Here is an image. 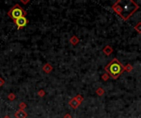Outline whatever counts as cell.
Returning <instances> with one entry per match:
<instances>
[{
  "instance_id": "obj_6",
  "label": "cell",
  "mask_w": 141,
  "mask_h": 118,
  "mask_svg": "<svg viewBox=\"0 0 141 118\" xmlns=\"http://www.w3.org/2000/svg\"><path fill=\"white\" fill-rule=\"evenodd\" d=\"M69 106L73 108V109H77V108L79 107V105H80L79 102L75 99V98H71V99L69 100Z\"/></svg>"
},
{
  "instance_id": "obj_7",
  "label": "cell",
  "mask_w": 141,
  "mask_h": 118,
  "mask_svg": "<svg viewBox=\"0 0 141 118\" xmlns=\"http://www.w3.org/2000/svg\"><path fill=\"white\" fill-rule=\"evenodd\" d=\"M42 70H43L44 72L47 73V74H49V73H51L52 70H53V67L50 64V63H46L43 66V67H42Z\"/></svg>"
},
{
  "instance_id": "obj_16",
  "label": "cell",
  "mask_w": 141,
  "mask_h": 118,
  "mask_svg": "<svg viewBox=\"0 0 141 118\" xmlns=\"http://www.w3.org/2000/svg\"><path fill=\"white\" fill-rule=\"evenodd\" d=\"M109 76L110 75L107 74V73H105V74H103L102 75V79L104 81H107L108 79H109Z\"/></svg>"
},
{
  "instance_id": "obj_2",
  "label": "cell",
  "mask_w": 141,
  "mask_h": 118,
  "mask_svg": "<svg viewBox=\"0 0 141 118\" xmlns=\"http://www.w3.org/2000/svg\"><path fill=\"white\" fill-rule=\"evenodd\" d=\"M105 71L114 80L118 77L124 72V66L120 62L117 58H113L108 64L105 67Z\"/></svg>"
},
{
  "instance_id": "obj_17",
  "label": "cell",
  "mask_w": 141,
  "mask_h": 118,
  "mask_svg": "<svg viewBox=\"0 0 141 118\" xmlns=\"http://www.w3.org/2000/svg\"><path fill=\"white\" fill-rule=\"evenodd\" d=\"M45 94V92L43 90H40L39 92H38V95H39L40 97H44Z\"/></svg>"
},
{
  "instance_id": "obj_3",
  "label": "cell",
  "mask_w": 141,
  "mask_h": 118,
  "mask_svg": "<svg viewBox=\"0 0 141 118\" xmlns=\"http://www.w3.org/2000/svg\"><path fill=\"white\" fill-rule=\"evenodd\" d=\"M7 15H8L13 21H15V20H17V19L20 18V17H26L27 12L21 7V5L19 4V3H16V4L13 5V7L8 11Z\"/></svg>"
},
{
  "instance_id": "obj_15",
  "label": "cell",
  "mask_w": 141,
  "mask_h": 118,
  "mask_svg": "<svg viewBox=\"0 0 141 118\" xmlns=\"http://www.w3.org/2000/svg\"><path fill=\"white\" fill-rule=\"evenodd\" d=\"M26 107V104L24 102H20V104H19V108H20V110H25Z\"/></svg>"
},
{
  "instance_id": "obj_9",
  "label": "cell",
  "mask_w": 141,
  "mask_h": 118,
  "mask_svg": "<svg viewBox=\"0 0 141 118\" xmlns=\"http://www.w3.org/2000/svg\"><path fill=\"white\" fill-rule=\"evenodd\" d=\"M69 41H70V44H73V45H76V44H78L79 42V39L77 37L76 35H73L72 37L70 38V39H69Z\"/></svg>"
},
{
  "instance_id": "obj_20",
  "label": "cell",
  "mask_w": 141,
  "mask_h": 118,
  "mask_svg": "<svg viewBox=\"0 0 141 118\" xmlns=\"http://www.w3.org/2000/svg\"><path fill=\"white\" fill-rule=\"evenodd\" d=\"M21 2H22V3H24V4H26V3H29V2H30V1H26V2H24V1H21Z\"/></svg>"
},
{
  "instance_id": "obj_13",
  "label": "cell",
  "mask_w": 141,
  "mask_h": 118,
  "mask_svg": "<svg viewBox=\"0 0 141 118\" xmlns=\"http://www.w3.org/2000/svg\"><path fill=\"white\" fill-rule=\"evenodd\" d=\"M135 30L139 34H141V22L137 23V25L135 26Z\"/></svg>"
},
{
  "instance_id": "obj_14",
  "label": "cell",
  "mask_w": 141,
  "mask_h": 118,
  "mask_svg": "<svg viewBox=\"0 0 141 118\" xmlns=\"http://www.w3.org/2000/svg\"><path fill=\"white\" fill-rule=\"evenodd\" d=\"M7 98H8L10 101H13V100H15V98H16V95H15L13 93H10V94L7 95Z\"/></svg>"
},
{
  "instance_id": "obj_12",
  "label": "cell",
  "mask_w": 141,
  "mask_h": 118,
  "mask_svg": "<svg viewBox=\"0 0 141 118\" xmlns=\"http://www.w3.org/2000/svg\"><path fill=\"white\" fill-rule=\"evenodd\" d=\"M74 98H75V99H76L77 101L79 102V104H81L83 102V96L80 95V94H78V95H76L74 97Z\"/></svg>"
},
{
  "instance_id": "obj_5",
  "label": "cell",
  "mask_w": 141,
  "mask_h": 118,
  "mask_svg": "<svg viewBox=\"0 0 141 118\" xmlns=\"http://www.w3.org/2000/svg\"><path fill=\"white\" fill-rule=\"evenodd\" d=\"M28 117V114L25 112V110H20L16 112L15 113V117L16 118H26Z\"/></svg>"
},
{
  "instance_id": "obj_1",
  "label": "cell",
  "mask_w": 141,
  "mask_h": 118,
  "mask_svg": "<svg viewBox=\"0 0 141 118\" xmlns=\"http://www.w3.org/2000/svg\"><path fill=\"white\" fill-rule=\"evenodd\" d=\"M139 7V5L133 0H118L112 6L114 11L124 21L129 20Z\"/></svg>"
},
{
  "instance_id": "obj_18",
  "label": "cell",
  "mask_w": 141,
  "mask_h": 118,
  "mask_svg": "<svg viewBox=\"0 0 141 118\" xmlns=\"http://www.w3.org/2000/svg\"><path fill=\"white\" fill-rule=\"evenodd\" d=\"M4 83H5L4 80L3 78H0V86H3L4 84Z\"/></svg>"
},
{
  "instance_id": "obj_19",
  "label": "cell",
  "mask_w": 141,
  "mask_h": 118,
  "mask_svg": "<svg viewBox=\"0 0 141 118\" xmlns=\"http://www.w3.org/2000/svg\"><path fill=\"white\" fill-rule=\"evenodd\" d=\"M64 118H72V117H71L70 114L67 113V114H65V115H64Z\"/></svg>"
},
{
  "instance_id": "obj_11",
  "label": "cell",
  "mask_w": 141,
  "mask_h": 118,
  "mask_svg": "<svg viewBox=\"0 0 141 118\" xmlns=\"http://www.w3.org/2000/svg\"><path fill=\"white\" fill-rule=\"evenodd\" d=\"M133 70V67L130 64H127L126 66H124V71H127V72H130Z\"/></svg>"
},
{
  "instance_id": "obj_8",
  "label": "cell",
  "mask_w": 141,
  "mask_h": 118,
  "mask_svg": "<svg viewBox=\"0 0 141 118\" xmlns=\"http://www.w3.org/2000/svg\"><path fill=\"white\" fill-rule=\"evenodd\" d=\"M102 52H103V53H105L107 56H109V55H111V54L113 53V48H112L111 46L107 45L105 48H103V49H102Z\"/></svg>"
},
{
  "instance_id": "obj_10",
  "label": "cell",
  "mask_w": 141,
  "mask_h": 118,
  "mask_svg": "<svg viewBox=\"0 0 141 118\" xmlns=\"http://www.w3.org/2000/svg\"><path fill=\"white\" fill-rule=\"evenodd\" d=\"M96 94H97L98 96H100V97H101V96H102V95H103L104 94H105V90H104L103 89H102V88H101V87H100V88H98L97 90H96Z\"/></svg>"
},
{
  "instance_id": "obj_4",
  "label": "cell",
  "mask_w": 141,
  "mask_h": 118,
  "mask_svg": "<svg viewBox=\"0 0 141 118\" xmlns=\"http://www.w3.org/2000/svg\"><path fill=\"white\" fill-rule=\"evenodd\" d=\"M13 22L15 23V25L17 26L18 30H22V29L24 28L25 26H26V25L29 23V20L26 17H20V18L17 19V20L13 21Z\"/></svg>"
},
{
  "instance_id": "obj_21",
  "label": "cell",
  "mask_w": 141,
  "mask_h": 118,
  "mask_svg": "<svg viewBox=\"0 0 141 118\" xmlns=\"http://www.w3.org/2000/svg\"><path fill=\"white\" fill-rule=\"evenodd\" d=\"M3 118H11L10 117H9V116H5V117H3Z\"/></svg>"
}]
</instances>
